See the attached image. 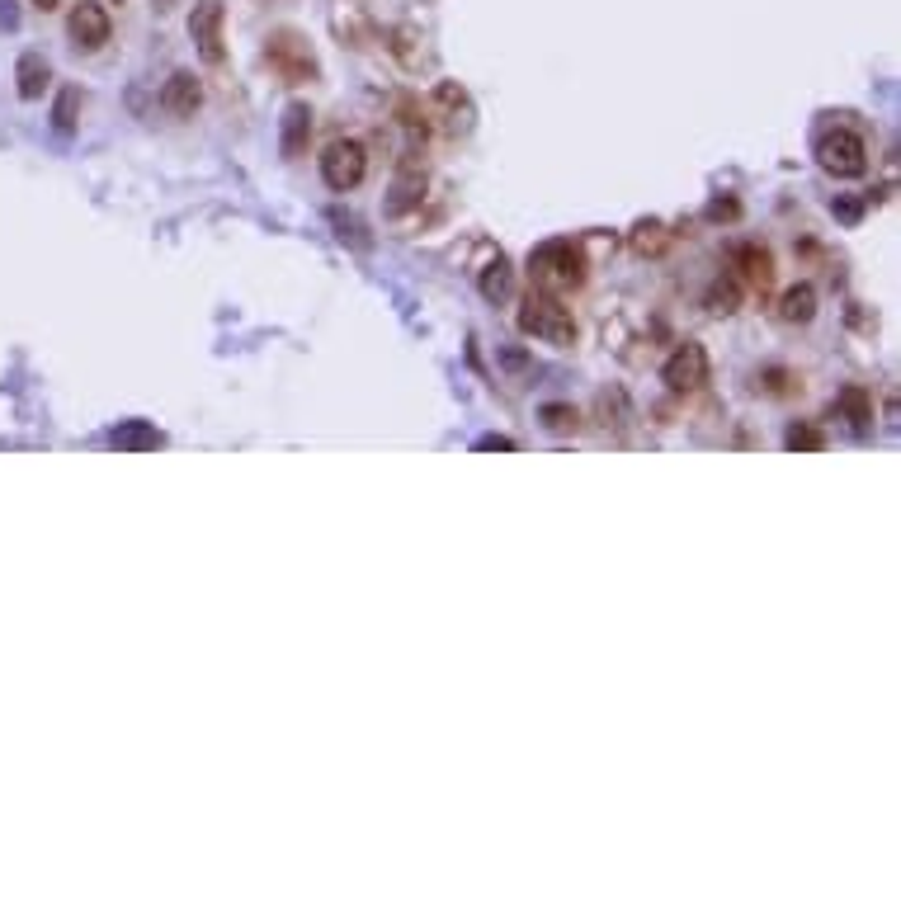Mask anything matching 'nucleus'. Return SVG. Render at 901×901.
<instances>
[{
	"mask_svg": "<svg viewBox=\"0 0 901 901\" xmlns=\"http://www.w3.org/2000/svg\"><path fill=\"white\" fill-rule=\"evenodd\" d=\"M170 5H175V0H156V10H170Z\"/></svg>",
	"mask_w": 901,
	"mask_h": 901,
	"instance_id": "nucleus-24",
	"label": "nucleus"
},
{
	"mask_svg": "<svg viewBox=\"0 0 901 901\" xmlns=\"http://www.w3.org/2000/svg\"><path fill=\"white\" fill-rule=\"evenodd\" d=\"M222 19H227L222 0H203L189 15V38L199 43V57L208 67H222V57H227V48H222Z\"/></svg>",
	"mask_w": 901,
	"mask_h": 901,
	"instance_id": "nucleus-8",
	"label": "nucleus"
},
{
	"mask_svg": "<svg viewBox=\"0 0 901 901\" xmlns=\"http://www.w3.org/2000/svg\"><path fill=\"white\" fill-rule=\"evenodd\" d=\"M779 312H784V321H812V317H817V288H812V284L788 288Z\"/></svg>",
	"mask_w": 901,
	"mask_h": 901,
	"instance_id": "nucleus-17",
	"label": "nucleus"
},
{
	"mask_svg": "<svg viewBox=\"0 0 901 901\" xmlns=\"http://www.w3.org/2000/svg\"><path fill=\"white\" fill-rule=\"evenodd\" d=\"M114 34V24H109V10L95 5V0H81L76 10L67 15V38L76 52H100Z\"/></svg>",
	"mask_w": 901,
	"mask_h": 901,
	"instance_id": "nucleus-7",
	"label": "nucleus"
},
{
	"mask_svg": "<svg viewBox=\"0 0 901 901\" xmlns=\"http://www.w3.org/2000/svg\"><path fill=\"white\" fill-rule=\"evenodd\" d=\"M38 10H57V0H34Z\"/></svg>",
	"mask_w": 901,
	"mask_h": 901,
	"instance_id": "nucleus-23",
	"label": "nucleus"
},
{
	"mask_svg": "<svg viewBox=\"0 0 901 901\" xmlns=\"http://www.w3.org/2000/svg\"><path fill=\"white\" fill-rule=\"evenodd\" d=\"M817 161L835 180H854V175H864V166H868V147L854 128H831V133L817 142Z\"/></svg>",
	"mask_w": 901,
	"mask_h": 901,
	"instance_id": "nucleus-3",
	"label": "nucleus"
},
{
	"mask_svg": "<svg viewBox=\"0 0 901 901\" xmlns=\"http://www.w3.org/2000/svg\"><path fill=\"white\" fill-rule=\"evenodd\" d=\"M48 62L38 57V52H24L19 57V67H15V81H19V100H38L43 90H48Z\"/></svg>",
	"mask_w": 901,
	"mask_h": 901,
	"instance_id": "nucleus-12",
	"label": "nucleus"
},
{
	"mask_svg": "<svg viewBox=\"0 0 901 901\" xmlns=\"http://www.w3.org/2000/svg\"><path fill=\"white\" fill-rule=\"evenodd\" d=\"M835 411L850 420L854 430H868V420H873V397H868L864 387H845L840 401H835Z\"/></svg>",
	"mask_w": 901,
	"mask_h": 901,
	"instance_id": "nucleus-16",
	"label": "nucleus"
},
{
	"mask_svg": "<svg viewBox=\"0 0 901 901\" xmlns=\"http://www.w3.org/2000/svg\"><path fill=\"white\" fill-rule=\"evenodd\" d=\"M784 444L788 449H802V453H817V449H826V434H821L817 425H788Z\"/></svg>",
	"mask_w": 901,
	"mask_h": 901,
	"instance_id": "nucleus-18",
	"label": "nucleus"
},
{
	"mask_svg": "<svg viewBox=\"0 0 901 901\" xmlns=\"http://www.w3.org/2000/svg\"><path fill=\"white\" fill-rule=\"evenodd\" d=\"M364 170H368V151L359 147V142H350V137H335L331 147L321 151V180H326V189H335V194L359 189Z\"/></svg>",
	"mask_w": 901,
	"mask_h": 901,
	"instance_id": "nucleus-5",
	"label": "nucleus"
},
{
	"mask_svg": "<svg viewBox=\"0 0 901 901\" xmlns=\"http://www.w3.org/2000/svg\"><path fill=\"white\" fill-rule=\"evenodd\" d=\"M76 104H81V90H62V100H57V109H52L57 133H71V128H76Z\"/></svg>",
	"mask_w": 901,
	"mask_h": 901,
	"instance_id": "nucleus-20",
	"label": "nucleus"
},
{
	"mask_svg": "<svg viewBox=\"0 0 901 901\" xmlns=\"http://www.w3.org/2000/svg\"><path fill=\"white\" fill-rule=\"evenodd\" d=\"M477 449H515V444H510L505 434H486V439H482V444H477Z\"/></svg>",
	"mask_w": 901,
	"mask_h": 901,
	"instance_id": "nucleus-22",
	"label": "nucleus"
},
{
	"mask_svg": "<svg viewBox=\"0 0 901 901\" xmlns=\"http://www.w3.org/2000/svg\"><path fill=\"white\" fill-rule=\"evenodd\" d=\"M543 425H548L552 434H567V430H576V411H571V406H543Z\"/></svg>",
	"mask_w": 901,
	"mask_h": 901,
	"instance_id": "nucleus-21",
	"label": "nucleus"
},
{
	"mask_svg": "<svg viewBox=\"0 0 901 901\" xmlns=\"http://www.w3.org/2000/svg\"><path fill=\"white\" fill-rule=\"evenodd\" d=\"M203 104V85L194 71H175L166 81V90H161V109H166L170 118H194V109Z\"/></svg>",
	"mask_w": 901,
	"mask_h": 901,
	"instance_id": "nucleus-10",
	"label": "nucleus"
},
{
	"mask_svg": "<svg viewBox=\"0 0 901 901\" xmlns=\"http://www.w3.org/2000/svg\"><path fill=\"white\" fill-rule=\"evenodd\" d=\"M585 274H590L585 251L571 236H552V241H543V246L529 251V279H534L543 293H571V288L585 284Z\"/></svg>",
	"mask_w": 901,
	"mask_h": 901,
	"instance_id": "nucleus-1",
	"label": "nucleus"
},
{
	"mask_svg": "<svg viewBox=\"0 0 901 901\" xmlns=\"http://www.w3.org/2000/svg\"><path fill=\"white\" fill-rule=\"evenodd\" d=\"M114 5H123V0H114Z\"/></svg>",
	"mask_w": 901,
	"mask_h": 901,
	"instance_id": "nucleus-25",
	"label": "nucleus"
},
{
	"mask_svg": "<svg viewBox=\"0 0 901 901\" xmlns=\"http://www.w3.org/2000/svg\"><path fill=\"white\" fill-rule=\"evenodd\" d=\"M736 302H741V288L727 279V284H713L708 288V312H718V317H732Z\"/></svg>",
	"mask_w": 901,
	"mask_h": 901,
	"instance_id": "nucleus-19",
	"label": "nucleus"
},
{
	"mask_svg": "<svg viewBox=\"0 0 901 901\" xmlns=\"http://www.w3.org/2000/svg\"><path fill=\"white\" fill-rule=\"evenodd\" d=\"M265 62L279 76H284L288 85H302V81H312L317 76V57H312V48H307V38L293 34V29H279V34L265 43Z\"/></svg>",
	"mask_w": 901,
	"mask_h": 901,
	"instance_id": "nucleus-4",
	"label": "nucleus"
},
{
	"mask_svg": "<svg viewBox=\"0 0 901 901\" xmlns=\"http://www.w3.org/2000/svg\"><path fill=\"white\" fill-rule=\"evenodd\" d=\"M510 284H515V274H510V260L496 251V260L482 269V298L486 302H505L510 298Z\"/></svg>",
	"mask_w": 901,
	"mask_h": 901,
	"instance_id": "nucleus-15",
	"label": "nucleus"
},
{
	"mask_svg": "<svg viewBox=\"0 0 901 901\" xmlns=\"http://www.w3.org/2000/svg\"><path fill=\"white\" fill-rule=\"evenodd\" d=\"M307 137H312V109L302 100H293L284 109V137H279V147H284L288 161H298L302 151H307Z\"/></svg>",
	"mask_w": 901,
	"mask_h": 901,
	"instance_id": "nucleus-11",
	"label": "nucleus"
},
{
	"mask_svg": "<svg viewBox=\"0 0 901 901\" xmlns=\"http://www.w3.org/2000/svg\"><path fill=\"white\" fill-rule=\"evenodd\" d=\"M661 383L670 392H699L708 383V350H703L699 340H685V345H675L670 359L661 364Z\"/></svg>",
	"mask_w": 901,
	"mask_h": 901,
	"instance_id": "nucleus-6",
	"label": "nucleus"
},
{
	"mask_svg": "<svg viewBox=\"0 0 901 901\" xmlns=\"http://www.w3.org/2000/svg\"><path fill=\"white\" fill-rule=\"evenodd\" d=\"M109 444H114V449H156V444H161V430L147 425V420H123L118 430H109Z\"/></svg>",
	"mask_w": 901,
	"mask_h": 901,
	"instance_id": "nucleus-13",
	"label": "nucleus"
},
{
	"mask_svg": "<svg viewBox=\"0 0 901 901\" xmlns=\"http://www.w3.org/2000/svg\"><path fill=\"white\" fill-rule=\"evenodd\" d=\"M519 331L543 340V345H557V350H567L571 340H576V317H571V307L557 293H529L524 307H519Z\"/></svg>",
	"mask_w": 901,
	"mask_h": 901,
	"instance_id": "nucleus-2",
	"label": "nucleus"
},
{
	"mask_svg": "<svg viewBox=\"0 0 901 901\" xmlns=\"http://www.w3.org/2000/svg\"><path fill=\"white\" fill-rule=\"evenodd\" d=\"M736 265H741V279L755 288H769V279H774V260H769L765 246H741V251H736Z\"/></svg>",
	"mask_w": 901,
	"mask_h": 901,
	"instance_id": "nucleus-14",
	"label": "nucleus"
},
{
	"mask_svg": "<svg viewBox=\"0 0 901 901\" xmlns=\"http://www.w3.org/2000/svg\"><path fill=\"white\" fill-rule=\"evenodd\" d=\"M430 114L439 118V128L444 133H468L472 128V100H468V90L458 81H439L434 85V100H430Z\"/></svg>",
	"mask_w": 901,
	"mask_h": 901,
	"instance_id": "nucleus-9",
	"label": "nucleus"
}]
</instances>
